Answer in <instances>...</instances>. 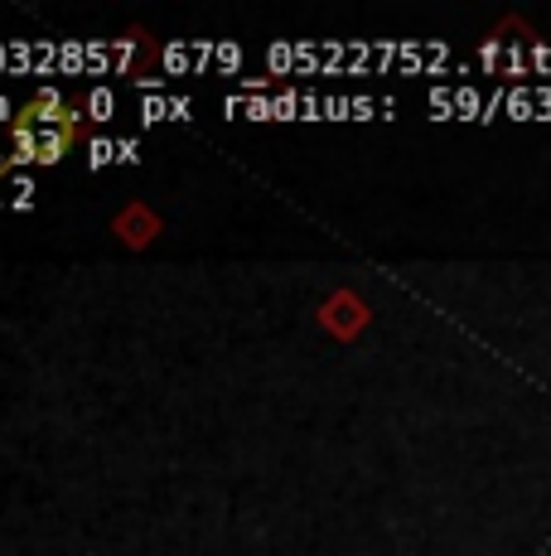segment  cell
Returning <instances> with one entry per match:
<instances>
[{
    "label": "cell",
    "instance_id": "6da1fadb",
    "mask_svg": "<svg viewBox=\"0 0 551 556\" xmlns=\"http://www.w3.org/2000/svg\"><path fill=\"white\" fill-rule=\"evenodd\" d=\"M78 141V112L63 92L39 88L15 116V160L20 165H59Z\"/></svg>",
    "mask_w": 551,
    "mask_h": 556
},
{
    "label": "cell",
    "instance_id": "7a4b0ae2",
    "mask_svg": "<svg viewBox=\"0 0 551 556\" xmlns=\"http://www.w3.org/2000/svg\"><path fill=\"white\" fill-rule=\"evenodd\" d=\"M368 319H373V309L363 305V295H354V291H334L330 301H324V309H320V325L330 329L334 339H358L368 329Z\"/></svg>",
    "mask_w": 551,
    "mask_h": 556
},
{
    "label": "cell",
    "instance_id": "3957f363",
    "mask_svg": "<svg viewBox=\"0 0 551 556\" xmlns=\"http://www.w3.org/2000/svg\"><path fill=\"white\" fill-rule=\"evenodd\" d=\"M161 228H165L161 213L145 208V203H126V208L112 218V232H116V238H121L131 252H145V248H151V242L161 238Z\"/></svg>",
    "mask_w": 551,
    "mask_h": 556
},
{
    "label": "cell",
    "instance_id": "277c9868",
    "mask_svg": "<svg viewBox=\"0 0 551 556\" xmlns=\"http://www.w3.org/2000/svg\"><path fill=\"white\" fill-rule=\"evenodd\" d=\"M92 116H98V122H107V116H112V92H92Z\"/></svg>",
    "mask_w": 551,
    "mask_h": 556
},
{
    "label": "cell",
    "instance_id": "5b68a950",
    "mask_svg": "<svg viewBox=\"0 0 551 556\" xmlns=\"http://www.w3.org/2000/svg\"><path fill=\"white\" fill-rule=\"evenodd\" d=\"M107 160H112V146H107V141H98V146H92V169L107 165Z\"/></svg>",
    "mask_w": 551,
    "mask_h": 556
}]
</instances>
